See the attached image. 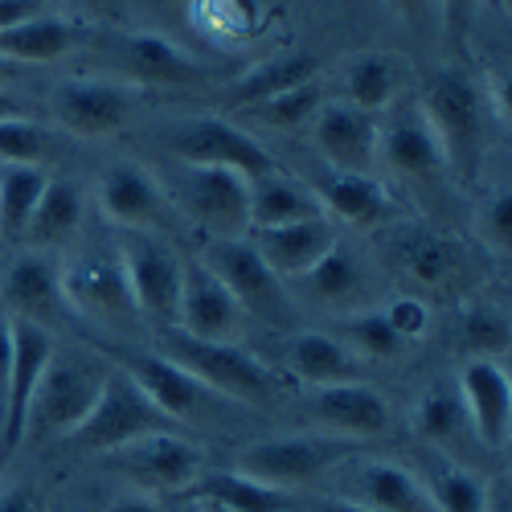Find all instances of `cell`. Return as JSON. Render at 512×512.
I'll list each match as a JSON object with an SVG mask.
<instances>
[{"instance_id": "1", "label": "cell", "mask_w": 512, "mask_h": 512, "mask_svg": "<svg viewBox=\"0 0 512 512\" xmlns=\"http://www.w3.org/2000/svg\"><path fill=\"white\" fill-rule=\"evenodd\" d=\"M414 107L426 119V127H431L447 173L472 185L488 152V87H480L472 74L447 66L426 74Z\"/></svg>"}, {"instance_id": "2", "label": "cell", "mask_w": 512, "mask_h": 512, "mask_svg": "<svg viewBox=\"0 0 512 512\" xmlns=\"http://www.w3.org/2000/svg\"><path fill=\"white\" fill-rule=\"evenodd\" d=\"M164 357L189 369L209 394L238 406H271L279 398V373L246 353L238 340H201L181 328H164Z\"/></svg>"}, {"instance_id": "3", "label": "cell", "mask_w": 512, "mask_h": 512, "mask_svg": "<svg viewBox=\"0 0 512 512\" xmlns=\"http://www.w3.org/2000/svg\"><path fill=\"white\" fill-rule=\"evenodd\" d=\"M160 431H181V426L144 394V386L123 365H111L91 414L82 418L62 443L78 455H107L115 447H127V443H136L144 435H160Z\"/></svg>"}, {"instance_id": "4", "label": "cell", "mask_w": 512, "mask_h": 512, "mask_svg": "<svg viewBox=\"0 0 512 512\" xmlns=\"http://www.w3.org/2000/svg\"><path fill=\"white\" fill-rule=\"evenodd\" d=\"M111 361L91 357V353H54L46 373H41L29 418H25V443H50L66 439L74 426L91 414L103 381H107Z\"/></svg>"}, {"instance_id": "5", "label": "cell", "mask_w": 512, "mask_h": 512, "mask_svg": "<svg viewBox=\"0 0 512 512\" xmlns=\"http://www.w3.org/2000/svg\"><path fill=\"white\" fill-rule=\"evenodd\" d=\"M361 443L349 439H336V435H320V431H300V435H271L259 439L238 451L234 459V472L271 484L279 492H295V488H308L320 476L336 472L340 463L357 459Z\"/></svg>"}, {"instance_id": "6", "label": "cell", "mask_w": 512, "mask_h": 512, "mask_svg": "<svg viewBox=\"0 0 512 512\" xmlns=\"http://www.w3.org/2000/svg\"><path fill=\"white\" fill-rule=\"evenodd\" d=\"M115 254L123 263L127 291H132V304H136L140 320H152L160 332L173 328L177 304H181L185 259L160 234H148V230H123Z\"/></svg>"}, {"instance_id": "7", "label": "cell", "mask_w": 512, "mask_h": 512, "mask_svg": "<svg viewBox=\"0 0 512 512\" xmlns=\"http://www.w3.org/2000/svg\"><path fill=\"white\" fill-rule=\"evenodd\" d=\"M103 467L115 476H123L127 484H132V492L160 500V496L189 492V484L205 472V455L181 431H160V435H144V439L127 443V447L107 451Z\"/></svg>"}, {"instance_id": "8", "label": "cell", "mask_w": 512, "mask_h": 512, "mask_svg": "<svg viewBox=\"0 0 512 512\" xmlns=\"http://www.w3.org/2000/svg\"><path fill=\"white\" fill-rule=\"evenodd\" d=\"M58 279H62V300L70 312L87 316L103 328H132L140 320L115 250L74 254V259L58 267Z\"/></svg>"}, {"instance_id": "9", "label": "cell", "mask_w": 512, "mask_h": 512, "mask_svg": "<svg viewBox=\"0 0 512 512\" xmlns=\"http://www.w3.org/2000/svg\"><path fill=\"white\" fill-rule=\"evenodd\" d=\"M164 144L181 156V164L230 168V173H238L246 181L279 168L271 160V152L254 140V132H246V127H238L230 119H218V115H197V119L177 123L173 132L164 136Z\"/></svg>"}, {"instance_id": "10", "label": "cell", "mask_w": 512, "mask_h": 512, "mask_svg": "<svg viewBox=\"0 0 512 512\" xmlns=\"http://www.w3.org/2000/svg\"><path fill=\"white\" fill-rule=\"evenodd\" d=\"M201 263L226 283V291L234 295L246 316H259V320L287 316V308H291L287 283L259 259V250L246 238H209Z\"/></svg>"}, {"instance_id": "11", "label": "cell", "mask_w": 512, "mask_h": 512, "mask_svg": "<svg viewBox=\"0 0 512 512\" xmlns=\"http://www.w3.org/2000/svg\"><path fill=\"white\" fill-rule=\"evenodd\" d=\"M95 197H99V213L119 230H148V234L173 230L177 205L168 201L164 185L136 160L107 164L99 173Z\"/></svg>"}, {"instance_id": "12", "label": "cell", "mask_w": 512, "mask_h": 512, "mask_svg": "<svg viewBox=\"0 0 512 512\" xmlns=\"http://www.w3.org/2000/svg\"><path fill=\"white\" fill-rule=\"evenodd\" d=\"M181 209L209 238H246L250 230V181L230 168L185 164L177 177Z\"/></svg>"}, {"instance_id": "13", "label": "cell", "mask_w": 512, "mask_h": 512, "mask_svg": "<svg viewBox=\"0 0 512 512\" xmlns=\"http://www.w3.org/2000/svg\"><path fill=\"white\" fill-rule=\"evenodd\" d=\"M136 87L111 78H66L50 95V115L62 132L78 140H99L111 136L132 119Z\"/></svg>"}, {"instance_id": "14", "label": "cell", "mask_w": 512, "mask_h": 512, "mask_svg": "<svg viewBox=\"0 0 512 512\" xmlns=\"http://www.w3.org/2000/svg\"><path fill=\"white\" fill-rule=\"evenodd\" d=\"M54 357V332L33 320H13V365L0 402V459H13L25 447V418L41 373Z\"/></svg>"}, {"instance_id": "15", "label": "cell", "mask_w": 512, "mask_h": 512, "mask_svg": "<svg viewBox=\"0 0 512 512\" xmlns=\"http://www.w3.org/2000/svg\"><path fill=\"white\" fill-rule=\"evenodd\" d=\"M308 414L320 435H336L349 443H365L390 431L394 410L386 394H377L365 381H340V386H316L308 398Z\"/></svg>"}, {"instance_id": "16", "label": "cell", "mask_w": 512, "mask_h": 512, "mask_svg": "<svg viewBox=\"0 0 512 512\" xmlns=\"http://www.w3.org/2000/svg\"><path fill=\"white\" fill-rule=\"evenodd\" d=\"M316 148L324 156V168L340 173H373L377 168V144H381V119L345 103V99H324L316 119Z\"/></svg>"}, {"instance_id": "17", "label": "cell", "mask_w": 512, "mask_h": 512, "mask_svg": "<svg viewBox=\"0 0 512 512\" xmlns=\"http://www.w3.org/2000/svg\"><path fill=\"white\" fill-rule=\"evenodd\" d=\"M115 365H123L127 373H132L144 386V394L177 426L201 422V418H209L213 410L222 406L218 394H209L189 369H181L177 361H168L164 353H123Z\"/></svg>"}, {"instance_id": "18", "label": "cell", "mask_w": 512, "mask_h": 512, "mask_svg": "<svg viewBox=\"0 0 512 512\" xmlns=\"http://www.w3.org/2000/svg\"><path fill=\"white\" fill-rule=\"evenodd\" d=\"M459 402L472 435L484 447L504 451L512 431V386L504 365L492 357H467L459 369Z\"/></svg>"}, {"instance_id": "19", "label": "cell", "mask_w": 512, "mask_h": 512, "mask_svg": "<svg viewBox=\"0 0 512 512\" xmlns=\"http://www.w3.org/2000/svg\"><path fill=\"white\" fill-rule=\"evenodd\" d=\"M173 328H181L189 336H201V340H242L246 312L226 291V283L201 259H193V263H185L181 304H177V324Z\"/></svg>"}, {"instance_id": "20", "label": "cell", "mask_w": 512, "mask_h": 512, "mask_svg": "<svg viewBox=\"0 0 512 512\" xmlns=\"http://www.w3.org/2000/svg\"><path fill=\"white\" fill-rule=\"evenodd\" d=\"M246 242L259 250V259L287 283L308 275L324 254L340 242V226L332 218H308V222H287V226H259L246 230Z\"/></svg>"}, {"instance_id": "21", "label": "cell", "mask_w": 512, "mask_h": 512, "mask_svg": "<svg viewBox=\"0 0 512 512\" xmlns=\"http://www.w3.org/2000/svg\"><path fill=\"white\" fill-rule=\"evenodd\" d=\"M377 160L386 164L394 177H406V181H418V185L447 173L443 152L431 136V127H426V119L418 115V107H402L390 123H381Z\"/></svg>"}, {"instance_id": "22", "label": "cell", "mask_w": 512, "mask_h": 512, "mask_svg": "<svg viewBox=\"0 0 512 512\" xmlns=\"http://www.w3.org/2000/svg\"><path fill=\"white\" fill-rule=\"evenodd\" d=\"M324 205V213L340 218L345 226H386L394 218V197L373 173H340V168H324L316 181H308Z\"/></svg>"}, {"instance_id": "23", "label": "cell", "mask_w": 512, "mask_h": 512, "mask_svg": "<svg viewBox=\"0 0 512 512\" xmlns=\"http://www.w3.org/2000/svg\"><path fill=\"white\" fill-rule=\"evenodd\" d=\"M119 54L132 78L144 82V87H205L209 82V66L177 50L164 33H123Z\"/></svg>"}, {"instance_id": "24", "label": "cell", "mask_w": 512, "mask_h": 512, "mask_svg": "<svg viewBox=\"0 0 512 512\" xmlns=\"http://www.w3.org/2000/svg\"><path fill=\"white\" fill-rule=\"evenodd\" d=\"M5 308L13 312V320H33L41 328H50L58 320V308H66V300H62L58 263L50 254L41 250L17 254L5 275Z\"/></svg>"}, {"instance_id": "25", "label": "cell", "mask_w": 512, "mask_h": 512, "mask_svg": "<svg viewBox=\"0 0 512 512\" xmlns=\"http://www.w3.org/2000/svg\"><path fill=\"white\" fill-rule=\"evenodd\" d=\"M373 512H439L431 492H426L422 476H414L410 467L390 463V459H365L353 467L349 496Z\"/></svg>"}, {"instance_id": "26", "label": "cell", "mask_w": 512, "mask_h": 512, "mask_svg": "<svg viewBox=\"0 0 512 512\" xmlns=\"http://www.w3.org/2000/svg\"><path fill=\"white\" fill-rule=\"evenodd\" d=\"M324 70V58L312 54V50H295V54H275L259 66H250L246 74L230 78L222 87V103L234 107V111H246L254 103H263L271 95H283L291 87H308V82H316Z\"/></svg>"}, {"instance_id": "27", "label": "cell", "mask_w": 512, "mask_h": 512, "mask_svg": "<svg viewBox=\"0 0 512 512\" xmlns=\"http://www.w3.org/2000/svg\"><path fill=\"white\" fill-rule=\"evenodd\" d=\"M82 25L70 17H50L37 13L29 21H17L9 29H0V58L13 66H46L82 46Z\"/></svg>"}, {"instance_id": "28", "label": "cell", "mask_w": 512, "mask_h": 512, "mask_svg": "<svg viewBox=\"0 0 512 512\" xmlns=\"http://www.w3.org/2000/svg\"><path fill=\"white\" fill-rule=\"evenodd\" d=\"M308 218H328V213H324L316 189L304 177L283 173V168H271V173L250 181V230L308 222Z\"/></svg>"}, {"instance_id": "29", "label": "cell", "mask_w": 512, "mask_h": 512, "mask_svg": "<svg viewBox=\"0 0 512 512\" xmlns=\"http://www.w3.org/2000/svg\"><path fill=\"white\" fill-rule=\"evenodd\" d=\"M283 357H287V369L300 381H308L312 390L357 381V373H361V357H353L332 332H320V328H304V332L287 336Z\"/></svg>"}, {"instance_id": "30", "label": "cell", "mask_w": 512, "mask_h": 512, "mask_svg": "<svg viewBox=\"0 0 512 512\" xmlns=\"http://www.w3.org/2000/svg\"><path fill=\"white\" fill-rule=\"evenodd\" d=\"M291 283H295V295H300V300L320 304V308H353V304L365 300V291H369L365 287L369 283L365 263L345 242H336L308 275L291 279Z\"/></svg>"}, {"instance_id": "31", "label": "cell", "mask_w": 512, "mask_h": 512, "mask_svg": "<svg viewBox=\"0 0 512 512\" xmlns=\"http://www.w3.org/2000/svg\"><path fill=\"white\" fill-rule=\"evenodd\" d=\"M185 496L189 500L222 504L230 512H291L295 508V496L291 492H279L271 484H259V480L234 472V467H226V472H201L189 484Z\"/></svg>"}, {"instance_id": "32", "label": "cell", "mask_w": 512, "mask_h": 512, "mask_svg": "<svg viewBox=\"0 0 512 512\" xmlns=\"http://www.w3.org/2000/svg\"><path fill=\"white\" fill-rule=\"evenodd\" d=\"M82 226V193L70 181H46L41 189V201L33 209V218L25 226V246L29 250H54L66 246Z\"/></svg>"}, {"instance_id": "33", "label": "cell", "mask_w": 512, "mask_h": 512, "mask_svg": "<svg viewBox=\"0 0 512 512\" xmlns=\"http://www.w3.org/2000/svg\"><path fill=\"white\" fill-rule=\"evenodd\" d=\"M390 246H394L398 267H402L410 279L426 283V287H443L447 275H455V267H459V246L447 242V238L435 234V230H422V226L398 230Z\"/></svg>"}, {"instance_id": "34", "label": "cell", "mask_w": 512, "mask_h": 512, "mask_svg": "<svg viewBox=\"0 0 512 512\" xmlns=\"http://www.w3.org/2000/svg\"><path fill=\"white\" fill-rule=\"evenodd\" d=\"M46 168L33 164H0V238L25 242V226L46 189Z\"/></svg>"}, {"instance_id": "35", "label": "cell", "mask_w": 512, "mask_h": 512, "mask_svg": "<svg viewBox=\"0 0 512 512\" xmlns=\"http://www.w3.org/2000/svg\"><path fill=\"white\" fill-rule=\"evenodd\" d=\"M402 91V66L390 54H361L345 74V103L377 115Z\"/></svg>"}, {"instance_id": "36", "label": "cell", "mask_w": 512, "mask_h": 512, "mask_svg": "<svg viewBox=\"0 0 512 512\" xmlns=\"http://www.w3.org/2000/svg\"><path fill=\"white\" fill-rule=\"evenodd\" d=\"M336 340L353 357H369V361H394V357L406 353V340L390 328V320H386V312H381V308L349 312L345 320L336 324Z\"/></svg>"}, {"instance_id": "37", "label": "cell", "mask_w": 512, "mask_h": 512, "mask_svg": "<svg viewBox=\"0 0 512 512\" xmlns=\"http://www.w3.org/2000/svg\"><path fill=\"white\" fill-rule=\"evenodd\" d=\"M185 17L193 29L218 37V41H242L250 33H259L263 0H189Z\"/></svg>"}, {"instance_id": "38", "label": "cell", "mask_w": 512, "mask_h": 512, "mask_svg": "<svg viewBox=\"0 0 512 512\" xmlns=\"http://www.w3.org/2000/svg\"><path fill=\"white\" fill-rule=\"evenodd\" d=\"M422 484L439 512H488V484H480V476H472L467 467L443 463Z\"/></svg>"}, {"instance_id": "39", "label": "cell", "mask_w": 512, "mask_h": 512, "mask_svg": "<svg viewBox=\"0 0 512 512\" xmlns=\"http://www.w3.org/2000/svg\"><path fill=\"white\" fill-rule=\"evenodd\" d=\"M320 103H324L320 87H316V82H308V87H291L283 95H271L263 103L246 107L242 115H250L254 123H263V127H275V132H295V127H304V123L316 119Z\"/></svg>"}, {"instance_id": "40", "label": "cell", "mask_w": 512, "mask_h": 512, "mask_svg": "<svg viewBox=\"0 0 512 512\" xmlns=\"http://www.w3.org/2000/svg\"><path fill=\"white\" fill-rule=\"evenodd\" d=\"M58 156V136L37 119H0V164H33L41 168Z\"/></svg>"}, {"instance_id": "41", "label": "cell", "mask_w": 512, "mask_h": 512, "mask_svg": "<svg viewBox=\"0 0 512 512\" xmlns=\"http://www.w3.org/2000/svg\"><path fill=\"white\" fill-rule=\"evenodd\" d=\"M414 431L431 443H443V447L459 443L467 431V414H463L459 394H451V390L422 394V402L414 406Z\"/></svg>"}, {"instance_id": "42", "label": "cell", "mask_w": 512, "mask_h": 512, "mask_svg": "<svg viewBox=\"0 0 512 512\" xmlns=\"http://www.w3.org/2000/svg\"><path fill=\"white\" fill-rule=\"evenodd\" d=\"M459 340L467 357H500L508 349V316L500 308H488V304H476L463 312V324H459Z\"/></svg>"}, {"instance_id": "43", "label": "cell", "mask_w": 512, "mask_h": 512, "mask_svg": "<svg viewBox=\"0 0 512 512\" xmlns=\"http://www.w3.org/2000/svg\"><path fill=\"white\" fill-rule=\"evenodd\" d=\"M381 312H386V320H390V328L406 340V345H410V340H418V336H426V332H431V304H426V300H418V295H394V300L386 304V308H381Z\"/></svg>"}, {"instance_id": "44", "label": "cell", "mask_w": 512, "mask_h": 512, "mask_svg": "<svg viewBox=\"0 0 512 512\" xmlns=\"http://www.w3.org/2000/svg\"><path fill=\"white\" fill-rule=\"evenodd\" d=\"M480 242L496 254H508V246H512V197L508 193H496L480 209Z\"/></svg>"}, {"instance_id": "45", "label": "cell", "mask_w": 512, "mask_h": 512, "mask_svg": "<svg viewBox=\"0 0 512 512\" xmlns=\"http://www.w3.org/2000/svg\"><path fill=\"white\" fill-rule=\"evenodd\" d=\"M472 5H476V0H439L443 21H447V37L455 33V41H463L467 25H472Z\"/></svg>"}, {"instance_id": "46", "label": "cell", "mask_w": 512, "mask_h": 512, "mask_svg": "<svg viewBox=\"0 0 512 512\" xmlns=\"http://www.w3.org/2000/svg\"><path fill=\"white\" fill-rule=\"evenodd\" d=\"M41 5H46V0H0V29H9V25H17V21L37 17Z\"/></svg>"}, {"instance_id": "47", "label": "cell", "mask_w": 512, "mask_h": 512, "mask_svg": "<svg viewBox=\"0 0 512 512\" xmlns=\"http://www.w3.org/2000/svg\"><path fill=\"white\" fill-rule=\"evenodd\" d=\"M9 365H13V320H9V316H0V402H5Z\"/></svg>"}, {"instance_id": "48", "label": "cell", "mask_w": 512, "mask_h": 512, "mask_svg": "<svg viewBox=\"0 0 512 512\" xmlns=\"http://www.w3.org/2000/svg\"><path fill=\"white\" fill-rule=\"evenodd\" d=\"M0 512H46V508H41L37 496L25 488H5L0 492Z\"/></svg>"}, {"instance_id": "49", "label": "cell", "mask_w": 512, "mask_h": 512, "mask_svg": "<svg viewBox=\"0 0 512 512\" xmlns=\"http://www.w3.org/2000/svg\"><path fill=\"white\" fill-rule=\"evenodd\" d=\"M103 512H164L160 508V500H152V496H140V492H127V496H115Z\"/></svg>"}, {"instance_id": "50", "label": "cell", "mask_w": 512, "mask_h": 512, "mask_svg": "<svg viewBox=\"0 0 512 512\" xmlns=\"http://www.w3.org/2000/svg\"><path fill=\"white\" fill-rule=\"evenodd\" d=\"M312 512H373V508H365V504H357V500H345V496H328V500H320Z\"/></svg>"}, {"instance_id": "51", "label": "cell", "mask_w": 512, "mask_h": 512, "mask_svg": "<svg viewBox=\"0 0 512 512\" xmlns=\"http://www.w3.org/2000/svg\"><path fill=\"white\" fill-rule=\"evenodd\" d=\"M0 119H33V111H29L21 99H13V95L0 91Z\"/></svg>"}, {"instance_id": "52", "label": "cell", "mask_w": 512, "mask_h": 512, "mask_svg": "<svg viewBox=\"0 0 512 512\" xmlns=\"http://www.w3.org/2000/svg\"><path fill=\"white\" fill-rule=\"evenodd\" d=\"M144 9H152V13H173V17H185V9H189V0H140Z\"/></svg>"}, {"instance_id": "53", "label": "cell", "mask_w": 512, "mask_h": 512, "mask_svg": "<svg viewBox=\"0 0 512 512\" xmlns=\"http://www.w3.org/2000/svg\"><path fill=\"white\" fill-rule=\"evenodd\" d=\"M386 5H390L394 13H402V17H418L426 5H431V0H386Z\"/></svg>"}, {"instance_id": "54", "label": "cell", "mask_w": 512, "mask_h": 512, "mask_svg": "<svg viewBox=\"0 0 512 512\" xmlns=\"http://www.w3.org/2000/svg\"><path fill=\"white\" fill-rule=\"evenodd\" d=\"M91 13H99V17H115L119 9H123V0H82Z\"/></svg>"}, {"instance_id": "55", "label": "cell", "mask_w": 512, "mask_h": 512, "mask_svg": "<svg viewBox=\"0 0 512 512\" xmlns=\"http://www.w3.org/2000/svg\"><path fill=\"white\" fill-rule=\"evenodd\" d=\"M9 78H17V66L0 58V91H5V82H9Z\"/></svg>"}, {"instance_id": "56", "label": "cell", "mask_w": 512, "mask_h": 512, "mask_svg": "<svg viewBox=\"0 0 512 512\" xmlns=\"http://www.w3.org/2000/svg\"><path fill=\"white\" fill-rule=\"evenodd\" d=\"M197 512H230V508H222V504H209V500H197Z\"/></svg>"}, {"instance_id": "57", "label": "cell", "mask_w": 512, "mask_h": 512, "mask_svg": "<svg viewBox=\"0 0 512 512\" xmlns=\"http://www.w3.org/2000/svg\"><path fill=\"white\" fill-rule=\"evenodd\" d=\"M50 512H70V508H50Z\"/></svg>"}]
</instances>
